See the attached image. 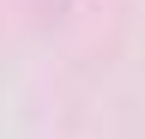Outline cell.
<instances>
[{
  "label": "cell",
  "instance_id": "1",
  "mask_svg": "<svg viewBox=\"0 0 145 139\" xmlns=\"http://www.w3.org/2000/svg\"><path fill=\"white\" fill-rule=\"evenodd\" d=\"M30 6H36V18H42V24H61L72 0H30Z\"/></svg>",
  "mask_w": 145,
  "mask_h": 139
}]
</instances>
